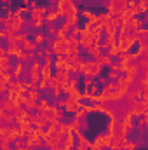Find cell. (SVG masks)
<instances>
[{
    "mask_svg": "<svg viewBox=\"0 0 148 150\" xmlns=\"http://www.w3.org/2000/svg\"><path fill=\"white\" fill-rule=\"evenodd\" d=\"M23 108L33 113L35 110H37V101H33V100H26V101L23 103Z\"/></svg>",
    "mask_w": 148,
    "mask_h": 150,
    "instance_id": "cell-29",
    "label": "cell"
},
{
    "mask_svg": "<svg viewBox=\"0 0 148 150\" xmlns=\"http://www.w3.org/2000/svg\"><path fill=\"white\" fill-rule=\"evenodd\" d=\"M110 18L111 16L108 14V12H101V14H98V23H96V25H99V26L105 30V26L110 25Z\"/></svg>",
    "mask_w": 148,
    "mask_h": 150,
    "instance_id": "cell-13",
    "label": "cell"
},
{
    "mask_svg": "<svg viewBox=\"0 0 148 150\" xmlns=\"http://www.w3.org/2000/svg\"><path fill=\"white\" fill-rule=\"evenodd\" d=\"M2 4L4 5H11V0H2Z\"/></svg>",
    "mask_w": 148,
    "mask_h": 150,
    "instance_id": "cell-55",
    "label": "cell"
},
{
    "mask_svg": "<svg viewBox=\"0 0 148 150\" xmlns=\"http://www.w3.org/2000/svg\"><path fill=\"white\" fill-rule=\"evenodd\" d=\"M118 75H120V74H117V72H111V70H110V72L106 74V80H110V82H115Z\"/></svg>",
    "mask_w": 148,
    "mask_h": 150,
    "instance_id": "cell-43",
    "label": "cell"
},
{
    "mask_svg": "<svg viewBox=\"0 0 148 150\" xmlns=\"http://www.w3.org/2000/svg\"><path fill=\"white\" fill-rule=\"evenodd\" d=\"M115 84L118 86V89H125V91L129 93V82H127V79H125L124 75H118L117 80H115Z\"/></svg>",
    "mask_w": 148,
    "mask_h": 150,
    "instance_id": "cell-21",
    "label": "cell"
},
{
    "mask_svg": "<svg viewBox=\"0 0 148 150\" xmlns=\"http://www.w3.org/2000/svg\"><path fill=\"white\" fill-rule=\"evenodd\" d=\"M2 56H5V47L0 45V58H2Z\"/></svg>",
    "mask_w": 148,
    "mask_h": 150,
    "instance_id": "cell-54",
    "label": "cell"
},
{
    "mask_svg": "<svg viewBox=\"0 0 148 150\" xmlns=\"http://www.w3.org/2000/svg\"><path fill=\"white\" fill-rule=\"evenodd\" d=\"M80 33H82V28L77 25V26H72V28H70V32H68V37L78 38V37H80Z\"/></svg>",
    "mask_w": 148,
    "mask_h": 150,
    "instance_id": "cell-32",
    "label": "cell"
},
{
    "mask_svg": "<svg viewBox=\"0 0 148 150\" xmlns=\"http://www.w3.org/2000/svg\"><path fill=\"white\" fill-rule=\"evenodd\" d=\"M51 51H52L54 56H65V54L68 52V45H66L65 40H58V38H54V40L51 42Z\"/></svg>",
    "mask_w": 148,
    "mask_h": 150,
    "instance_id": "cell-3",
    "label": "cell"
},
{
    "mask_svg": "<svg viewBox=\"0 0 148 150\" xmlns=\"http://www.w3.org/2000/svg\"><path fill=\"white\" fill-rule=\"evenodd\" d=\"M106 82H108V80H106V79H105V77H103V75H99V77H98V82H96V84H98V86H99V87H101V86H105V84H106Z\"/></svg>",
    "mask_w": 148,
    "mask_h": 150,
    "instance_id": "cell-48",
    "label": "cell"
},
{
    "mask_svg": "<svg viewBox=\"0 0 148 150\" xmlns=\"http://www.w3.org/2000/svg\"><path fill=\"white\" fill-rule=\"evenodd\" d=\"M21 51H25V52H35V51H37V45H35L33 40L26 38V40L21 44Z\"/></svg>",
    "mask_w": 148,
    "mask_h": 150,
    "instance_id": "cell-14",
    "label": "cell"
},
{
    "mask_svg": "<svg viewBox=\"0 0 148 150\" xmlns=\"http://www.w3.org/2000/svg\"><path fill=\"white\" fill-rule=\"evenodd\" d=\"M87 54H89L92 59H98V58L103 54V51H101V47H99V45H91V47L87 49Z\"/></svg>",
    "mask_w": 148,
    "mask_h": 150,
    "instance_id": "cell-17",
    "label": "cell"
},
{
    "mask_svg": "<svg viewBox=\"0 0 148 150\" xmlns=\"http://www.w3.org/2000/svg\"><path fill=\"white\" fill-rule=\"evenodd\" d=\"M33 42H35L37 47H42L45 44V33H35L33 35Z\"/></svg>",
    "mask_w": 148,
    "mask_h": 150,
    "instance_id": "cell-31",
    "label": "cell"
},
{
    "mask_svg": "<svg viewBox=\"0 0 148 150\" xmlns=\"http://www.w3.org/2000/svg\"><path fill=\"white\" fill-rule=\"evenodd\" d=\"M56 19H58V12L56 11H47V14L44 16V23H47V25H52Z\"/></svg>",
    "mask_w": 148,
    "mask_h": 150,
    "instance_id": "cell-22",
    "label": "cell"
},
{
    "mask_svg": "<svg viewBox=\"0 0 148 150\" xmlns=\"http://www.w3.org/2000/svg\"><path fill=\"white\" fill-rule=\"evenodd\" d=\"M110 70H111V72H117V74H122V67H120V63H118V61H111Z\"/></svg>",
    "mask_w": 148,
    "mask_h": 150,
    "instance_id": "cell-39",
    "label": "cell"
},
{
    "mask_svg": "<svg viewBox=\"0 0 148 150\" xmlns=\"http://www.w3.org/2000/svg\"><path fill=\"white\" fill-rule=\"evenodd\" d=\"M118 16H120V19H122V25H124V23H127L129 19H132V18H134V14H132V12H131L129 9H125V11H122V12H120Z\"/></svg>",
    "mask_w": 148,
    "mask_h": 150,
    "instance_id": "cell-30",
    "label": "cell"
},
{
    "mask_svg": "<svg viewBox=\"0 0 148 150\" xmlns=\"http://www.w3.org/2000/svg\"><path fill=\"white\" fill-rule=\"evenodd\" d=\"M0 124H2V126H7V127L12 126V124H14V112L12 113H4V115L0 117Z\"/></svg>",
    "mask_w": 148,
    "mask_h": 150,
    "instance_id": "cell-18",
    "label": "cell"
},
{
    "mask_svg": "<svg viewBox=\"0 0 148 150\" xmlns=\"http://www.w3.org/2000/svg\"><path fill=\"white\" fill-rule=\"evenodd\" d=\"M65 23H68L70 26H77L78 25V16H66L65 18Z\"/></svg>",
    "mask_w": 148,
    "mask_h": 150,
    "instance_id": "cell-38",
    "label": "cell"
},
{
    "mask_svg": "<svg viewBox=\"0 0 148 150\" xmlns=\"http://www.w3.org/2000/svg\"><path fill=\"white\" fill-rule=\"evenodd\" d=\"M0 75H2V72H0Z\"/></svg>",
    "mask_w": 148,
    "mask_h": 150,
    "instance_id": "cell-60",
    "label": "cell"
},
{
    "mask_svg": "<svg viewBox=\"0 0 148 150\" xmlns=\"http://www.w3.org/2000/svg\"><path fill=\"white\" fill-rule=\"evenodd\" d=\"M96 61H98V63H99L101 67H110L111 61H113V58H110L108 54H105V52H103V54H101V56H99V58H98Z\"/></svg>",
    "mask_w": 148,
    "mask_h": 150,
    "instance_id": "cell-25",
    "label": "cell"
},
{
    "mask_svg": "<svg viewBox=\"0 0 148 150\" xmlns=\"http://www.w3.org/2000/svg\"><path fill=\"white\" fill-rule=\"evenodd\" d=\"M92 82H94V79H91V77H84V82H82V84H84V89H87Z\"/></svg>",
    "mask_w": 148,
    "mask_h": 150,
    "instance_id": "cell-46",
    "label": "cell"
},
{
    "mask_svg": "<svg viewBox=\"0 0 148 150\" xmlns=\"http://www.w3.org/2000/svg\"><path fill=\"white\" fill-rule=\"evenodd\" d=\"M49 113H52L54 117H58L59 120L63 119V115H65V110H61V108H58L56 105H49V110H47Z\"/></svg>",
    "mask_w": 148,
    "mask_h": 150,
    "instance_id": "cell-24",
    "label": "cell"
},
{
    "mask_svg": "<svg viewBox=\"0 0 148 150\" xmlns=\"http://www.w3.org/2000/svg\"><path fill=\"white\" fill-rule=\"evenodd\" d=\"M26 25H30L33 30H40V28H42L45 23H44V18H37V19H30Z\"/></svg>",
    "mask_w": 148,
    "mask_h": 150,
    "instance_id": "cell-26",
    "label": "cell"
},
{
    "mask_svg": "<svg viewBox=\"0 0 148 150\" xmlns=\"http://www.w3.org/2000/svg\"><path fill=\"white\" fill-rule=\"evenodd\" d=\"M103 68L96 59H87V61H80L78 63V72L77 74L84 75V77H91V79H98L99 75H103Z\"/></svg>",
    "mask_w": 148,
    "mask_h": 150,
    "instance_id": "cell-1",
    "label": "cell"
},
{
    "mask_svg": "<svg viewBox=\"0 0 148 150\" xmlns=\"http://www.w3.org/2000/svg\"><path fill=\"white\" fill-rule=\"evenodd\" d=\"M28 5H30V9H37V7H38L37 0H30V4H28Z\"/></svg>",
    "mask_w": 148,
    "mask_h": 150,
    "instance_id": "cell-53",
    "label": "cell"
},
{
    "mask_svg": "<svg viewBox=\"0 0 148 150\" xmlns=\"http://www.w3.org/2000/svg\"><path fill=\"white\" fill-rule=\"evenodd\" d=\"M33 149H44V140H42V138H35V140H33Z\"/></svg>",
    "mask_w": 148,
    "mask_h": 150,
    "instance_id": "cell-42",
    "label": "cell"
},
{
    "mask_svg": "<svg viewBox=\"0 0 148 150\" xmlns=\"http://www.w3.org/2000/svg\"><path fill=\"white\" fill-rule=\"evenodd\" d=\"M2 108H4V112L5 113H12L16 108H14V101L12 100H9V98H5L4 101H2V105H0Z\"/></svg>",
    "mask_w": 148,
    "mask_h": 150,
    "instance_id": "cell-19",
    "label": "cell"
},
{
    "mask_svg": "<svg viewBox=\"0 0 148 150\" xmlns=\"http://www.w3.org/2000/svg\"><path fill=\"white\" fill-rule=\"evenodd\" d=\"M37 59V54L35 52H28V63H32V61H35Z\"/></svg>",
    "mask_w": 148,
    "mask_h": 150,
    "instance_id": "cell-51",
    "label": "cell"
},
{
    "mask_svg": "<svg viewBox=\"0 0 148 150\" xmlns=\"http://www.w3.org/2000/svg\"><path fill=\"white\" fill-rule=\"evenodd\" d=\"M132 33H134V38H136L138 45H148V28L147 26H141V28H138Z\"/></svg>",
    "mask_w": 148,
    "mask_h": 150,
    "instance_id": "cell-4",
    "label": "cell"
},
{
    "mask_svg": "<svg viewBox=\"0 0 148 150\" xmlns=\"http://www.w3.org/2000/svg\"><path fill=\"white\" fill-rule=\"evenodd\" d=\"M38 74H40V79H42V80H49V79L52 77V67H45V65H42Z\"/></svg>",
    "mask_w": 148,
    "mask_h": 150,
    "instance_id": "cell-16",
    "label": "cell"
},
{
    "mask_svg": "<svg viewBox=\"0 0 148 150\" xmlns=\"http://www.w3.org/2000/svg\"><path fill=\"white\" fill-rule=\"evenodd\" d=\"M0 38H2V33H0Z\"/></svg>",
    "mask_w": 148,
    "mask_h": 150,
    "instance_id": "cell-58",
    "label": "cell"
},
{
    "mask_svg": "<svg viewBox=\"0 0 148 150\" xmlns=\"http://www.w3.org/2000/svg\"><path fill=\"white\" fill-rule=\"evenodd\" d=\"M72 2H75V4H77V2H78V4H80V2H82V0H72Z\"/></svg>",
    "mask_w": 148,
    "mask_h": 150,
    "instance_id": "cell-57",
    "label": "cell"
},
{
    "mask_svg": "<svg viewBox=\"0 0 148 150\" xmlns=\"http://www.w3.org/2000/svg\"><path fill=\"white\" fill-rule=\"evenodd\" d=\"M52 96H54V100L56 98H61L63 94H61V89H52Z\"/></svg>",
    "mask_w": 148,
    "mask_h": 150,
    "instance_id": "cell-50",
    "label": "cell"
},
{
    "mask_svg": "<svg viewBox=\"0 0 148 150\" xmlns=\"http://www.w3.org/2000/svg\"><path fill=\"white\" fill-rule=\"evenodd\" d=\"M68 131H72L70 129V124H66V122H63V120H59V124H58V133H68Z\"/></svg>",
    "mask_w": 148,
    "mask_h": 150,
    "instance_id": "cell-35",
    "label": "cell"
},
{
    "mask_svg": "<svg viewBox=\"0 0 148 150\" xmlns=\"http://www.w3.org/2000/svg\"><path fill=\"white\" fill-rule=\"evenodd\" d=\"M11 70H12V65H11L9 58L7 56H2L0 58V72H11Z\"/></svg>",
    "mask_w": 148,
    "mask_h": 150,
    "instance_id": "cell-20",
    "label": "cell"
},
{
    "mask_svg": "<svg viewBox=\"0 0 148 150\" xmlns=\"http://www.w3.org/2000/svg\"><path fill=\"white\" fill-rule=\"evenodd\" d=\"M16 61H19V63L26 65V63H28V52H25V51H19V54L16 56Z\"/></svg>",
    "mask_w": 148,
    "mask_h": 150,
    "instance_id": "cell-34",
    "label": "cell"
},
{
    "mask_svg": "<svg viewBox=\"0 0 148 150\" xmlns=\"http://www.w3.org/2000/svg\"><path fill=\"white\" fill-rule=\"evenodd\" d=\"M66 37H68V33H66L63 28H58V30H56V38H58V40H65Z\"/></svg>",
    "mask_w": 148,
    "mask_h": 150,
    "instance_id": "cell-40",
    "label": "cell"
},
{
    "mask_svg": "<svg viewBox=\"0 0 148 150\" xmlns=\"http://www.w3.org/2000/svg\"><path fill=\"white\" fill-rule=\"evenodd\" d=\"M52 59H54V58H47V56H45V58H42V61H40V63H42V65H45V67H52Z\"/></svg>",
    "mask_w": 148,
    "mask_h": 150,
    "instance_id": "cell-45",
    "label": "cell"
},
{
    "mask_svg": "<svg viewBox=\"0 0 148 150\" xmlns=\"http://www.w3.org/2000/svg\"><path fill=\"white\" fill-rule=\"evenodd\" d=\"M16 150H32V149H26V147H21V149H16Z\"/></svg>",
    "mask_w": 148,
    "mask_h": 150,
    "instance_id": "cell-56",
    "label": "cell"
},
{
    "mask_svg": "<svg viewBox=\"0 0 148 150\" xmlns=\"http://www.w3.org/2000/svg\"><path fill=\"white\" fill-rule=\"evenodd\" d=\"M7 138H9V142H11V143H12L14 140H18V138H19V127H18V124H12V126H9Z\"/></svg>",
    "mask_w": 148,
    "mask_h": 150,
    "instance_id": "cell-11",
    "label": "cell"
},
{
    "mask_svg": "<svg viewBox=\"0 0 148 150\" xmlns=\"http://www.w3.org/2000/svg\"><path fill=\"white\" fill-rule=\"evenodd\" d=\"M26 19H23V16H12V21H11V30L14 33H19L25 26H26Z\"/></svg>",
    "mask_w": 148,
    "mask_h": 150,
    "instance_id": "cell-5",
    "label": "cell"
},
{
    "mask_svg": "<svg viewBox=\"0 0 148 150\" xmlns=\"http://www.w3.org/2000/svg\"><path fill=\"white\" fill-rule=\"evenodd\" d=\"M0 127H2V124H0Z\"/></svg>",
    "mask_w": 148,
    "mask_h": 150,
    "instance_id": "cell-59",
    "label": "cell"
},
{
    "mask_svg": "<svg viewBox=\"0 0 148 150\" xmlns=\"http://www.w3.org/2000/svg\"><path fill=\"white\" fill-rule=\"evenodd\" d=\"M26 38H28V33L21 30L19 33H16V37H14V40H16V44H19V45H21V44H23V42H25Z\"/></svg>",
    "mask_w": 148,
    "mask_h": 150,
    "instance_id": "cell-33",
    "label": "cell"
},
{
    "mask_svg": "<svg viewBox=\"0 0 148 150\" xmlns=\"http://www.w3.org/2000/svg\"><path fill=\"white\" fill-rule=\"evenodd\" d=\"M127 9L134 14V16H138L140 12H138V5H136V0H127Z\"/></svg>",
    "mask_w": 148,
    "mask_h": 150,
    "instance_id": "cell-37",
    "label": "cell"
},
{
    "mask_svg": "<svg viewBox=\"0 0 148 150\" xmlns=\"http://www.w3.org/2000/svg\"><path fill=\"white\" fill-rule=\"evenodd\" d=\"M12 147H14V149H21V147H25V140H21V138L14 140V142H12Z\"/></svg>",
    "mask_w": 148,
    "mask_h": 150,
    "instance_id": "cell-44",
    "label": "cell"
},
{
    "mask_svg": "<svg viewBox=\"0 0 148 150\" xmlns=\"http://www.w3.org/2000/svg\"><path fill=\"white\" fill-rule=\"evenodd\" d=\"M49 105H51V101H49L47 98H40V100L37 101V110H35V112L45 113L47 110H49Z\"/></svg>",
    "mask_w": 148,
    "mask_h": 150,
    "instance_id": "cell-12",
    "label": "cell"
},
{
    "mask_svg": "<svg viewBox=\"0 0 148 150\" xmlns=\"http://www.w3.org/2000/svg\"><path fill=\"white\" fill-rule=\"evenodd\" d=\"M52 105H56L58 108H61V110H65V105H66V103H65V98H56Z\"/></svg>",
    "mask_w": 148,
    "mask_h": 150,
    "instance_id": "cell-41",
    "label": "cell"
},
{
    "mask_svg": "<svg viewBox=\"0 0 148 150\" xmlns=\"http://www.w3.org/2000/svg\"><path fill=\"white\" fill-rule=\"evenodd\" d=\"M125 25V28L129 30V32H136L138 28H141V26H145V18H132V19H129L127 23H124Z\"/></svg>",
    "mask_w": 148,
    "mask_h": 150,
    "instance_id": "cell-6",
    "label": "cell"
},
{
    "mask_svg": "<svg viewBox=\"0 0 148 150\" xmlns=\"http://www.w3.org/2000/svg\"><path fill=\"white\" fill-rule=\"evenodd\" d=\"M56 26L54 25H47V35H56Z\"/></svg>",
    "mask_w": 148,
    "mask_h": 150,
    "instance_id": "cell-47",
    "label": "cell"
},
{
    "mask_svg": "<svg viewBox=\"0 0 148 150\" xmlns=\"http://www.w3.org/2000/svg\"><path fill=\"white\" fill-rule=\"evenodd\" d=\"M47 87H49V91H52V89H61V82H59L56 77H51V79L47 80Z\"/></svg>",
    "mask_w": 148,
    "mask_h": 150,
    "instance_id": "cell-28",
    "label": "cell"
},
{
    "mask_svg": "<svg viewBox=\"0 0 148 150\" xmlns=\"http://www.w3.org/2000/svg\"><path fill=\"white\" fill-rule=\"evenodd\" d=\"M143 143H145V140L143 138H140V140H125L124 143H122V150H138L140 147H143Z\"/></svg>",
    "mask_w": 148,
    "mask_h": 150,
    "instance_id": "cell-7",
    "label": "cell"
},
{
    "mask_svg": "<svg viewBox=\"0 0 148 150\" xmlns=\"http://www.w3.org/2000/svg\"><path fill=\"white\" fill-rule=\"evenodd\" d=\"M136 5H138V12L141 16H145L147 11H148V2L147 0H136Z\"/></svg>",
    "mask_w": 148,
    "mask_h": 150,
    "instance_id": "cell-27",
    "label": "cell"
},
{
    "mask_svg": "<svg viewBox=\"0 0 148 150\" xmlns=\"http://www.w3.org/2000/svg\"><path fill=\"white\" fill-rule=\"evenodd\" d=\"M105 54H108L110 58H118V45L115 44V45H111V47H108V51H106Z\"/></svg>",
    "mask_w": 148,
    "mask_h": 150,
    "instance_id": "cell-36",
    "label": "cell"
},
{
    "mask_svg": "<svg viewBox=\"0 0 148 150\" xmlns=\"http://www.w3.org/2000/svg\"><path fill=\"white\" fill-rule=\"evenodd\" d=\"M70 75H72V74H70V72H68L66 68H63V70H56V72L52 74V77H56V79H58V80L61 82V86H63V84H66V82H68Z\"/></svg>",
    "mask_w": 148,
    "mask_h": 150,
    "instance_id": "cell-9",
    "label": "cell"
},
{
    "mask_svg": "<svg viewBox=\"0 0 148 150\" xmlns=\"http://www.w3.org/2000/svg\"><path fill=\"white\" fill-rule=\"evenodd\" d=\"M120 122H122V127H124V129L132 131V129H134V122H136V119H134L131 113H127L125 117H122V119H120Z\"/></svg>",
    "mask_w": 148,
    "mask_h": 150,
    "instance_id": "cell-8",
    "label": "cell"
},
{
    "mask_svg": "<svg viewBox=\"0 0 148 150\" xmlns=\"http://www.w3.org/2000/svg\"><path fill=\"white\" fill-rule=\"evenodd\" d=\"M19 51H21V45H19V44H9V45L5 47V56H7V58H11V56H18Z\"/></svg>",
    "mask_w": 148,
    "mask_h": 150,
    "instance_id": "cell-10",
    "label": "cell"
},
{
    "mask_svg": "<svg viewBox=\"0 0 148 150\" xmlns=\"http://www.w3.org/2000/svg\"><path fill=\"white\" fill-rule=\"evenodd\" d=\"M35 54H37V59H42L44 58V47H37Z\"/></svg>",
    "mask_w": 148,
    "mask_h": 150,
    "instance_id": "cell-49",
    "label": "cell"
},
{
    "mask_svg": "<svg viewBox=\"0 0 148 150\" xmlns=\"http://www.w3.org/2000/svg\"><path fill=\"white\" fill-rule=\"evenodd\" d=\"M52 68H56V70H63V68H66L65 56H54V59H52Z\"/></svg>",
    "mask_w": 148,
    "mask_h": 150,
    "instance_id": "cell-15",
    "label": "cell"
},
{
    "mask_svg": "<svg viewBox=\"0 0 148 150\" xmlns=\"http://www.w3.org/2000/svg\"><path fill=\"white\" fill-rule=\"evenodd\" d=\"M59 28H63V30H65V32H66V33H68V32H70V28H72V26H70V25H68V23H63V25H61V26H59Z\"/></svg>",
    "mask_w": 148,
    "mask_h": 150,
    "instance_id": "cell-52",
    "label": "cell"
},
{
    "mask_svg": "<svg viewBox=\"0 0 148 150\" xmlns=\"http://www.w3.org/2000/svg\"><path fill=\"white\" fill-rule=\"evenodd\" d=\"M26 98H28V100H33V101H38V100L42 98V93H40L38 89H28V91H26Z\"/></svg>",
    "mask_w": 148,
    "mask_h": 150,
    "instance_id": "cell-23",
    "label": "cell"
},
{
    "mask_svg": "<svg viewBox=\"0 0 148 150\" xmlns=\"http://www.w3.org/2000/svg\"><path fill=\"white\" fill-rule=\"evenodd\" d=\"M111 142V134L110 133H99L89 145V150H106Z\"/></svg>",
    "mask_w": 148,
    "mask_h": 150,
    "instance_id": "cell-2",
    "label": "cell"
}]
</instances>
